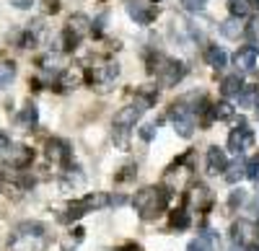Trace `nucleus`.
I'll return each instance as SVG.
<instances>
[{"label":"nucleus","instance_id":"7c9ffc66","mask_svg":"<svg viewBox=\"0 0 259 251\" xmlns=\"http://www.w3.org/2000/svg\"><path fill=\"white\" fill-rule=\"evenodd\" d=\"M6 148H8V137L0 132V150H6Z\"/></svg>","mask_w":259,"mask_h":251},{"label":"nucleus","instance_id":"20e7f679","mask_svg":"<svg viewBox=\"0 0 259 251\" xmlns=\"http://www.w3.org/2000/svg\"><path fill=\"white\" fill-rule=\"evenodd\" d=\"M143 107H145V104H130V107H122V109L114 114V130L122 132V135L130 132V127H135V122L140 119Z\"/></svg>","mask_w":259,"mask_h":251},{"label":"nucleus","instance_id":"ddd939ff","mask_svg":"<svg viewBox=\"0 0 259 251\" xmlns=\"http://www.w3.org/2000/svg\"><path fill=\"white\" fill-rule=\"evenodd\" d=\"M47 156H50V161H55V163H68V161H70L68 145L60 142V140H52V142L47 145Z\"/></svg>","mask_w":259,"mask_h":251},{"label":"nucleus","instance_id":"412c9836","mask_svg":"<svg viewBox=\"0 0 259 251\" xmlns=\"http://www.w3.org/2000/svg\"><path fill=\"white\" fill-rule=\"evenodd\" d=\"M13 78H16V68L8 65V62H3V65H0V88L11 86V80H13Z\"/></svg>","mask_w":259,"mask_h":251},{"label":"nucleus","instance_id":"6ab92c4d","mask_svg":"<svg viewBox=\"0 0 259 251\" xmlns=\"http://www.w3.org/2000/svg\"><path fill=\"white\" fill-rule=\"evenodd\" d=\"M36 119H39V112H36L34 104H29V107L21 112V117H18V122L24 124V127H31V124H36Z\"/></svg>","mask_w":259,"mask_h":251},{"label":"nucleus","instance_id":"5701e85b","mask_svg":"<svg viewBox=\"0 0 259 251\" xmlns=\"http://www.w3.org/2000/svg\"><path fill=\"white\" fill-rule=\"evenodd\" d=\"M117 75H119V65H117V62H106L104 70L99 73V78H101V80H114Z\"/></svg>","mask_w":259,"mask_h":251},{"label":"nucleus","instance_id":"f3484780","mask_svg":"<svg viewBox=\"0 0 259 251\" xmlns=\"http://www.w3.org/2000/svg\"><path fill=\"white\" fill-rule=\"evenodd\" d=\"M226 171H228V174H226V181H228V184H236L239 179L246 176V163H244V161H236L231 169H226Z\"/></svg>","mask_w":259,"mask_h":251},{"label":"nucleus","instance_id":"4468645a","mask_svg":"<svg viewBox=\"0 0 259 251\" xmlns=\"http://www.w3.org/2000/svg\"><path fill=\"white\" fill-rule=\"evenodd\" d=\"M223 93L226 96H236V93H241L244 91V78L239 75V73H236V75H228L226 80H223Z\"/></svg>","mask_w":259,"mask_h":251},{"label":"nucleus","instance_id":"39448f33","mask_svg":"<svg viewBox=\"0 0 259 251\" xmlns=\"http://www.w3.org/2000/svg\"><path fill=\"white\" fill-rule=\"evenodd\" d=\"M171 122H174V127L182 137H189L194 132V114L187 107H182V104H174V107H171Z\"/></svg>","mask_w":259,"mask_h":251},{"label":"nucleus","instance_id":"b1692460","mask_svg":"<svg viewBox=\"0 0 259 251\" xmlns=\"http://www.w3.org/2000/svg\"><path fill=\"white\" fill-rule=\"evenodd\" d=\"M241 31H244L241 24H236V21H226V24H223V34H226L228 39H236Z\"/></svg>","mask_w":259,"mask_h":251},{"label":"nucleus","instance_id":"393cba45","mask_svg":"<svg viewBox=\"0 0 259 251\" xmlns=\"http://www.w3.org/2000/svg\"><path fill=\"white\" fill-rule=\"evenodd\" d=\"M182 6H184L187 11H192V13H200V11L205 8V0H182Z\"/></svg>","mask_w":259,"mask_h":251},{"label":"nucleus","instance_id":"7ed1b4c3","mask_svg":"<svg viewBox=\"0 0 259 251\" xmlns=\"http://www.w3.org/2000/svg\"><path fill=\"white\" fill-rule=\"evenodd\" d=\"M109 205V197L106 194H101V192H96V194H85L80 202H73V207H70V220H75V218H83L85 213H94V210H99V207H106Z\"/></svg>","mask_w":259,"mask_h":251},{"label":"nucleus","instance_id":"0eeeda50","mask_svg":"<svg viewBox=\"0 0 259 251\" xmlns=\"http://www.w3.org/2000/svg\"><path fill=\"white\" fill-rule=\"evenodd\" d=\"M231 233H233V241H236V243H241V246H251V243H254V233H256V228H254V223H249V220H239V223H233Z\"/></svg>","mask_w":259,"mask_h":251},{"label":"nucleus","instance_id":"dca6fc26","mask_svg":"<svg viewBox=\"0 0 259 251\" xmlns=\"http://www.w3.org/2000/svg\"><path fill=\"white\" fill-rule=\"evenodd\" d=\"M228 11L241 18V16H249L254 11V6H251V0H228Z\"/></svg>","mask_w":259,"mask_h":251},{"label":"nucleus","instance_id":"4be33fe9","mask_svg":"<svg viewBox=\"0 0 259 251\" xmlns=\"http://www.w3.org/2000/svg\"><path fill=\"white\" fill-rule=\"evenodd\" d=\"M171 225L174 228H189V213L187 210H174L171 213Z\"/></svg>","mask_w":259,"mask_h":251},{"label":"nucleus","instance_id":"f704fd0d","mask_svg":"<svg viewBox=\"0 0 259 251\" xmlns=\"http://www.w3.org/2000/svg\"><path fill=\"white\" fill-rule=\"evenodd\" d=\"M256 6H259V0H256Z\"/></svg>","mask_w":259,"mask_h":251},{"label":"nucleus","instance_id":"2f4dec72","mask_svg":"<svg viewBox=\"0 0 259 251\" xmlns=\"http://www.w3.org/2000/svg\"><path fill=\"white\" fill-rule=\"evenodd\" d=\"M143 137H145V140L153 137V127H143Z\"/></svg>","mask_w":259,"mask_h":251},{"label":"nucleus","instance_id":"f03ea898","mask_svg":"<svg viewBox=\"0 0 259 251\" xmlns=\"http://www.w3.org/2000/svg\"><path fill=\"white\" fill-rule=\"evenodd\" d=\"M45 248V236H41L39 223H24L16 233V241L8 246V251H41Z\"/></svg>","mask_w":259,"mask_h":251},{"label":"nucleus","instance_id":"f257e3e1","mask_svg":"<svg viewBox=\"0 0 259 251\" xmlns=\"http://www.w3.org/2000/svg\"><path fill=\"white\" fill-rule=\"evenodd\" d=\"M166 202H168V194H166L163 189H158V186H145V189H140V192L135 194V199H133L135 210H138V215H140L143 220L156 218L163 207H166Z\"/></svg>","mask_w":259,"mask_h":251},{"label":"nucleus","instance_id":"f8f14e48","mask_svg":"<svg viewBox=\"0 0 259 251\" xmlns=\"http://www.w3.org/2000/svg\"><path fill=\"white\" fill-rule=\"evenodd\" d=\"M233 62H236V68H239V70H251L254 62H256V49L254 47H241L239 52H236Z\"/></svg>","mask_w":259,"mask_h":251},{"label":"nucleus","instance_id":"2eb2a0df","mask_svg":"<svg viewBox=\"0 0 259 251\" xmlns=\"http://www.w3.org/2000/svg\"><path fill=\"white\" fill-rule=\"evenodd\" d=\"M182 75H184V65H179V62H168L163 83H166V86H174L177 80H182Z\"/></svg>","mask_w":259,"mask_h":251},{"label":"nucleus","instance_id":"c85d7f7f","mask_svg":"<svg viewBox=\"0 0 259 251\" xmlns=\"http://www.w3.org/2000/svg\"><path fill=\"white\" fill-rule=\"evenodd\" d=\"M13 6H16V8H29L31 0H13Z\"/></svg>","mask_w":259,"mask_h":251},{"label":"nucleus","instance_id":"6e6552de","mask_svg":"<svg viewBox=\"0 0 259 251\" xmlns=\"http://www.w3.org/2000/svg\"><path fill=\"white\" fill-rule=\"evenodd\" d=\"M226 169H228L226 150H221V148H210V150H207V171H210V174H223Z\"/></svg>","mask_w":259,"mask_h":251},{"label":"nucleus","instance_id":"bb28decb","mask_svg":"<svg viewBox=\"0 0 259 251\" xmlns=\"http://www.w3.org/2000/svg\"><path fill=\"white\" fill-rule=\"evenodd\" d=\"M187 251H207V248L202 246V241H192V243L187 246Z\"/></svg>","mask_w":259,"mask_h":251},{"label":"nucleus","instance_id":"72a5a7b5","mask_svg":"<svg viewBox=\"0 0 259 251\" xmlns=\"http://www.w3.org/2000/svg\"><path fill=\"white\" fill-rule=\"evenodd\" d=\"M0 184H3V176H0Z\"/></svg>","mask_w":259,"mask_h":251},{"label":"nucleus","instance_id":"423d86ee","mask_svg":"<svg viewBox=\"0 0 259 251\" xmlns=\"http://www.w3.org/2000/svg\"><path fill=\"white\" fill-rule=\"evenodd\" d=\"M251 142H254V132L246 127V124H241V127H236V130L231 132V137H228V148H231L233 153H241V150L249 148Z\"/></svg>","mask_w":259,"mask_h":251},{"label":"nucleus","instance_id":"cd10ccee","mask_svg":"<svg viewBox=\"0 0 259 251\" xmlns=\"http://www.w3.org/2000/svg\"><path fill=\"white\" fill-rule=\"evenodd\" d=\"M47 11L57 13V11H60V3H57V0H47Z\"/></svg>","mask_w":259,"mask_h":251},{"label":"nucleus","instance_id":"9b49d317","mask_svg":"<svg viewBox=\"0 0 259 251\" xmlns=\"http://www.w3.org/2000/svg\"><path fill=\"white\" fill-rule=\"evenodd\" d=\"M127 13L133 16L138 24H150V21L156 18V8L153 6H143V3H133L127 6Z\"/></svg>","mask_w":259,"mask_h":251},{"label":"nucleus","instance_id":"1a4fd4ad","mask_svg":"<svg viewBox=\"0 0 259 251\" xmlns=\"http://www.w3.org/2000/svg\"><path fill=\"white\" fill-rule=\"evenodd\" d=\"M89 29H91V18H89V16H83V13L73 16V18H70V24H68V34H70L75 41L89 34Z\"/></svg>","mask_w":259,"mask_h":251},{"label":"nucleus","instance_id":"9d476101","mask_svg":"<svg viewBox=\"0 0 259 251\" xmlns=\"http://www.w3.org/2000/svg\"><path fill=\"white\" fill-rule=\"evenodd\" d=\"M6 161H8V166H13V169H24L26 163H31V150L24 148V145H16V148L8 150Z\"/></svg>","mask_w":259,"mask_h":251},{"label":"nucleus","instance_id":"473e14b6","mask_svg":"<svg viewBox=\"0 0 259 251\" xmlns=\"http://www.w3.org/2000/svg\"><path fill=\"white\" fill-rule=\"evenodd\" d=\"M241 197H244V192L239 189V194H233V197H231V205H236V202H241Z\"/></svg>","mask_w":259,"mask_h":251},{"label":"nucleus","instance_id":"a878e982","mask_svg":"<svg viewBox=\"0 0 259 251\" xmlns=\"http://www.w3.org/2000/svg\"><path fill=\"white\" fill-rule=\"evenodd\" d=\"M246 176L254 179V181L259 179V158H254L251 163H246Z\"/></svg>","mask_w":259,"mask_h":251},{"label":"nucleus","instance_id":"c756f323","mask_svg":"<svg viewBox=\"0 0 259 251\" xmlns=\"http://www.w3.org/2000/svg\"><path fill=\"white\" fill-rule=\"evenodd\" d=\"M117 251H143V248L135 246V243H127V246H122V248H117Z\"/></svg>","mask_w":259,"mask_h":251},{"label":"nucleus","instance_id":"a211bd4d","mask_svg":"<svg viewBox=\"0 0 259 251\" xmlns=\"http://www.w3.org/2000/svg\"><path fill=\"white\" fill-rule=\"evenodd\" d=\"M207 62H210V65L212 68H223L226 65V52L223 49H218V47H207Z\"/></svg>","mask_w":259,"mask_h":251},{"label":"nucleus","instance_id":"aec40b11","mask_svg":"<svg viewBox=\"0 0 259 251\" xmlns=\"http://www.w3.org/2000/svg\"><path fill=\"white\" fill-rule=\"evenodd\" d=\"M212 117H215V119H231V117H233V107H231L228 101L215 104V107H212Z\"/></svg>","mask_w":259,"mask_h":251}]
</instances>
